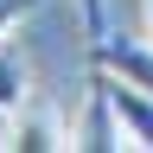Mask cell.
Here are the masks:
<instances>
[{"label":"cell","mask_w":153,"mask_h":153,"mask_svg":"<svg viewBox=\"0 0 153 153\" xmlns=\"http://www.w3.org/2000/svg\"><path fill=\"white\" fill-rule=\"evenodd\" d=\"M26 13H38V0H0V45H7V32H13Z\"/></svg>","instance_id":"cell-7"},{"label":"cell","mask_w":153,"mask_h":153,"mask_svg":"<svg viewBox=\"0 0 153 153\" xmlns=\"http://www.w3.org/2000/svg\"><path fill=\"white\" fill-rule=\"evenodd\" d=\"M147 38H153V0H147Z\"/></svg>","instance_id":"cell-8"},{"label":"cell","mask_w":153,"mask_h":153,"mask_svg":"<svg viewBox=\"0 0 153 153\" xmlns=\"http://www.w3.org/2000/svg\"><path fill=\"white\" fill-rule=\"evenodd\" d=\"M76 147H96V153H108V147H128V134L121 121H115V108H108V96L89 83V115L76 121Z\"/></svg>","instance_id":"cell-4"},{"label":"cell","mask_w":153,"mask_h":153,"mask_svg":"<svg viewBox=\"0 0 153 153\" xmlns=\"http://www.w3.org/2000/svg\"><path fill=\"white\" fill-rule=\"evenodd\" d=\"M89 64H102V70H115V76H128V83H140V89H153V38L140 45V38H96L89 45Z\"/></svg>","instance_id":"cell-3"},{"label":"cell","mask_w":153,"mask_h":153,"mask_svg":"<svg viewBox=\"0 0 153 153\" xmlns=\"http://www.w3.org/2000/svg\"><path fill=\"white\" fill-rule=\"evenodd\" d=\"M0 147H7V153H64V147H76V128H70L51 102H32V96H26V102L7 115Z\"/></svg>","instance_id":"cell-1"},{"label":"cell","mask_w":153,"mask_h":153,"mask_svg":"<svg viewBox=\"0 0 153 153\" xmlns=\"http://www.w3.org/2000/svg\"><path fill=\"white\" fill-rule=\"evenodd\" d=\"M89 83L108 96V108H115V121H121L128 147H147V153H153V89L128 83V76H115V70H102V64H89Z\"/></svg>","instance_id":"cell-2"},{"label":"cell","mask_w":153,"mask_h":153,"mask_svg":"<svg viewBox=\"0 0 153 153\" xmlns=\"http://www.w3.org/2000/svg\"><path fill=\"white\" fill-rule=\"evenodd\" d=\"M26 96H32V76H26V64H19V57L0 45V115H13Z\"/></svg>","instance_id":"cell-5"},{"label":"cell","mask_w":153,"mask_h":153,"mask_svg":"<svg viewBox=\"0 0 153 153\" xmlns=\"http://www.w3.org/2000/svg\"><path fill=\"white\" fill-rule=\"evenodd\" d=\"M76 19H83L89 38H102L108 32V0H76Z\"/></svg>","instance_id":"cell-6"}]
</instances>
